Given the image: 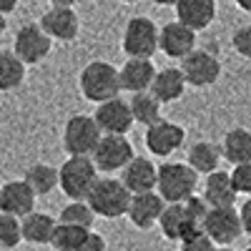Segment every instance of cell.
I'll return each instance as SVG.
<instances>
[{"instance_id":"cell-1","label":"cell","mask_w":251,"mask_h":251,"mask_svg":"<svg viewBox=\"0 0 251 251\" xmlns=\"http://www.w3.org/2000/svg\"><path fill=\"white\" fill-rule=\"evenodd\" d=\"M80 93L91 103H106L111 98H118L123 91L121 86V68L111 66L108 60H91L86 68L80 71L78 78Z\"/></svg>"},{"instance_id":"cell-2","label":"cell","mask_w":251,"mask_h":251,"mask_svg":"<svg viewBox=\"0 0 251 251\" xmlns=\"http://www.w3.org/2000/svg\"><path fill=\"white\" fill-rule=\"evenodd\" d=\"M133 194L128 191L121 178H98L93 191L88 194V203L96 211V216L100 219H121V216H128V206H131Z\"/></svg>"},{"instance_id":"cell-3","label":"cell","mask_w":251,"mask_h":251,"mask_svg":"<svg viewBox=\"0 0 251 251\" xmlns=\"http://www.w3.org/2000/svg\"><path fill=\"white\" fill-rule=\"evenodd\" d=\"M199 171L191 163H163L158 166V183L156 191L166 199V203H183L196 194Z\"/></svg>"},{"instance_id":"cell-4","label":"cell","mask_w":251,"mask_h":251,"mask_svg":"<svg viewBox=\"0 0 251 251\" xmlns=\"http://www.w3.org/2000/svg\"><path fill=\"white\" fill-rule=\"evenodd\" d=\"M98 181V166L93 156H68L60 166V191L71 201H86Z\"/></svg>"},{"instance_id":"cell-5","label":"cell","mask_w":251,"mask_h":251,"mask_svg":"<svg viewBox=\"0 0 251 251\" xmlns=\"http://www.w3.org/2000/svg\"><path fill=\"white\" fill-rule=\"evenodd\" d=\"M100 138L103 131L96 116L75 113L66 121V128H63V149H66L68 156H93Z\"/></svg>"},{"instance_id":"cell-6","label":"cell","mask_w":251,"mask_h":251,"mask_svg":"<svg viewBox=\"0 0 251 251\" xmlns=\"http://www.w3.org/2000/svg\"><path fill=\"white\" fill-rule=\"evenodd\" d=\"M158 35L161 28H156L151 18L136 15L123 28V53L128 58H153V53L158 50Z\"/></svg>"},{"instance_id":"cell-7","label":"cell","mask_w":251,"mask_h":251,"mask_svg":"<svg viewBox=\"0 0 251 251\" xmlns=\"http://www.w3.org/2000/svg\"><path fill=\"white\" fill-rule=\"evenodd\" d=\"M13 50L23 58L25 66H38L43 63L53 50V38L43 30L40 23H25L20 25L13 40Z\"/></svg>"},{"instance_id":"cell-8","label":"cell","mask_w":251,"mask_h":251,"mask_svg":"<svg viewBox=\"0 0 251 251\" xmlns=\"http://www.w3.org/2000/svg\"><path fill=\"white\" fill-rule=\"evenodd\" d=\"M133 158H136V153H133L131 141L118 133H103L100 143L93 151V161L98 166V171H103V174L123 171Z\"/></svg>"},{"instance_id":"cell-9","label":"cell","mask_w":251,"mask_h":251,"mask_svg":"<svg viewBox=\"0 0 251 251\" xmlns=\"http://www.w3.org/2000/svg\"><path fill=\"white\" fill-rule=\"evenodd\" d=\"M203 231L214 239V244L231 246L244 234L241 211H236L234 206H211V211L203 221Z\"/></svg>"},{"instance_id":"cell-10","label":"cell","mask_w":251,"mask_h":251,"mask_svg":"<svg viewBox=\"0 0 251 251\" xmlns=\"http://www.w3.org/2000/svg\"><path fill=\"white\" fill-rule=\"evenodd\" d=\"M181 71L194 88H208L221 78V60L211 50H191L181 60Z\"/></svg>"},{"instance_id":"cell-11","label":"cell","mask_w":251,"mask_h":251,"mask_svg":"<svg viewBox=\"0 0 251 251\" xmlns=\"http://www.w3.org/2000/svg\"><path fill=\"white\" fill-rule=\"evenodd\" d=\"M143 141H146V149H149L153 156L166 158V156H171L174 151H178L183 146L186 131H183V126L161 118V121H156L151 126H146Z\"/></svg>"},{"instance_id":"cell-12","label":"cell","mask_w":251,"mask_h":251,"mask_svg":"<svg viewBox=\"0 0 251 251\" xmlns=\"http://www.w3.org/2000/svg\"><path fill=\"white\" fill-rule=\"evenodd\" d=\"M43 30L53 38V40H63V43H71L78 38L80 33V18L73 8L66 5H50L38 20Z\"/></svg>"},{"instance_id":"cell-13","label":"cell","mask_w":251,"mask_h":251,"mask_svg":"<svg viewBox=\"0 0 251 251\" xmlns=\"http://www.w3.org/2000/svg\"><path fill=\"white\" fill-rule=\"evenodd\" d=\"M158 50L169 58L183 60L191 50H196V30L188 28L181 20H174V23H166L161 28L158 35Z\"/></svg>"},{"instance_id":"cell-14","label":"cell","mask_w":251,"mask_h":251,"mask_svg":"<svg viewBox=\"0 0 251 251\" xmlns=\"http://www.w3.org/2000/svg\"><path fill=\"white\" fill-rule=\"evenodd\" d=\"M96 121L100 126L103 133H118V136H126L131 131V126L136 123L133 113H131V103L123 100L121 96L118 98H111L106 103H98L96 108Z\"/></svg>"},{"instance_id":"cell-15","label":"cell","mask_w":251,"mask_h":251,"mask_svg":"<svg viewBox=\"0 0 251 251\" xmlns=\"http://www.w3.org/2000/svg\"><path fill=\"white\" fill-rule=\"evenodd\" d=\"M35 199H38V194L30 188V183L25 178L8 181L0 186V211L3 214H13L18 219H23L30 211H35Z\"/></svg>"},{"instance_id":"cell-16","label":"cell","mask_w":251,"mask_h":251,"mask_svg":"<svg viewBox=\"0 0 251 251\" xmlns=\"http://www.w3.org/2000/svg\"><path fill=\"white\" fill-rule=\"evenodd\" d=\"M163 208H166V199L158 191L133 194L131 206H128V219L136 228H151L158 224Z\"/></svg>"},{"instance_id":"cell-17","label":"cell","mask_w":251,"mask_h":251,"mask_svg":"<svg viewBox=\"0 0 251 251\" xmlns=\"http://www.w3.org/2000/svg\"><path fill=\"white\" fill-rule=\"evenodd\" d=\"M121 181L128 186L131 194H146V191H156L158 183V169L143 156H136L126 169L121 171Z\"/></svg>"},{"instance_id":"cell-18","label":"cell","mask_w":251,"mask_h":251,"mask_svg":"<svg viewBox=\"0 0 251 251\" xmlns=\"http://www.w3.org/2000/svg\"><path fill=\"white\" fill-rule=\"evenodd\" d=\"M156 68L151 58H128L121 68V86L128 93H141V91H151V83L156 78Z\"/></svg>"},{"instance_id":"cell-19","label":"cell","mask_w":251,"mask_h":251,"mask_svg":"<svg viewBox=\"0 0 251 251\" xmlns=\"http://www.w3.org/2000/svg\"><path fill=\"white\" fill-rule=\"evenodd\" d=\"M158 226H161V234L169 239V241H183L191 231L201 228V226L194 224L191 216H188L183 203H166L163 214L158 219Z\"/></svg>"},{"instance_id":"cell-20","label":"cell","mask_w":251,"mask_h":251,"mask_svg":"<svg viewBox=\"0 0 251 251\" xmlns=\"http://www.w3.org/2000/svg\"><path fill=\"white\" fill-rule=\"evenodd\" d=\"M216 18V0H178L176 3V20L188 28L206 30Z\"/></svg>"},{"instance_id":"cell-21","label":"cell","mask_w":251,"mask_h":251,"mask_svg":"<svg viewBox=\"0 0 251 251\" xmlns=\"http://www.w3.org/2000/svg\"><path fill=\"white\" fill-rule=\"evenodd\" d=\"M208 206H234L236 203V186H234V178L231 174L226 171H214L208 174L206 181H203V194H201Z\"/></svg>"},{"instance_id":"cell-22","label":"cell","mask_w":251,"mask_h":251,"mask_svg":"<svg viewBox=\"0 0 251 251\" xmlns=\"http://www.w3.org/2000/svg\"><path fill=\"white\" fill-rule=\"evenodd\" d=\"M186 86H188V80H186L183 71L169 66V68H161V71L156 73V78H153V83H151V93H153L161 103H174V100H178V98L183 96Z\"/></svg>"},{"instance_id":"cell-23","label":"cell","mask_w":251,"mask_h":251,"mask_svg":"<svg viewBox=\"0 0 251 251\" xmlns=\"http://www.w3.org/2000/svg\"><path fill=\"white\" fill-rule=\"evenodd\" d=\"M20 224H23V241L28 244H50L53 239V231L58 221L48 214H40V211H30L28 216L20 219Z\"/></svg>"},{"instance_id":"cell-24","label":"cell","mask_w":251,"mask_h":251,"mask_svg":"<svg viewBox=\"0 0 251 251\" xmlns=\"http://www.w3.org/2000/svg\"><path fill=\"white\" fill-rule=\"evenodd\" d=\"M224 158V151L221 146L211 143V141H196L191 149H188V163L203 176L219 171V163Z\"/></svg>"},{"instance_id":"cell-25","label":"cell","mask_w":251,"mask_h":251,"mask_svg":"<svg viewBox=\"0 0 251 251\" xmlns=\"http://www.w3.org/2000/svg\"><path fill=\"white\" fill-rule=\"evenodd\" d=\"M221 151H224V158L234 166L251 161V131L249 128L226 131V136L221 141Z\"/></svg>"},{"instance_id":"cell-26","label":"cell","mask_w":251,"mask_h":251,"mask_svg":"<svg viewBox=\"0 0 251 251\" xmlns=\"http://www.w3.org/2000/svg\"><path fill=\"white\" fill-rule=\"evenodd\" d=\"M25 63L15 50H0V91L10 93L23 86Z\"/></svg>"},{"instance_id":"cell-27","label":"cell","mask_w":251,"mask_h":251,"mask_svg":"<svg viewBox=\"0 0 251 251\" xmlns=\"http://www.w3.org/2000/svg\"><path fill=\"white\" fill-rule=\"evenodd\" d=\"M38 196H48L60 186V169H53L50 163H33L23 176Z\"/></svg>"},{"instance_id":"cell-28","label":"cell","mask_w":251,"mask_h":251,"mask_svg":"<svg viewBox=\"0 0 251 251\" xmlns=\"http://www.w3.org/2000/svg\"><path fill=\"white\" fill-rule=\"evenodd\" d=\"M88 234H91V228H86V226L58 221L55 231H53V239H50V246L55 251H80V246H83V241H86Z\"/></svg>"},{"instance_id":"cell-29","label":"cell","mask_w":251,"mask_h":251,"mask_svg":"<svg viewBox=\"0 0 251 251\" xmlns=\"http://www.w3.org/2000/svg\"><path fill=\"white\" fill-rule=\"evenodd\" d=\"M128 103H131V113H133L136 123L151 126V123L161 121V106H163V103H161V100H158L151 91L133 93Z\"/></svg>"},{"instance_id":"cell-30","label":"cell","mask_w":251,"mask_h":251,"mask_svg":"<svg viewBox=\"0 0 251 251\" xmlns=\"http://www.w3.org/2000/svg\"><path fill=\"white\" fill-rule=\"evenodd\" d=\"M63 224H75V226H86L91 228L93 221H96V211L91 208L88 201H71L60 208V219Z\"/></svg>"},{"instance_id":"cell-31","label":"cell","mask_w":251,"mask_h":251,"mask_svg":"<svg viewBox=\"0 0 251 251\" xmlns=\"http://www.w3.org/2000/svg\"><path fill=\"white\" fill-rule=\"evenodd\" d=\"M23 241V224L13 214L0 211V249H15Z\"/></svg>"},{"instance_id":"cell-32","label":"cell","mask_w":251,"mask_h":251,"mask_svg":"<svg viewBox=\"0 0 251 251\" xmlns=\"http://www.w3.org/2000/svg\"><path fill=\"white\" fill-rule=\"evenodd\" d=\"M181 244V251H214L216 246H214V239L208 236L203 228H196V231H191L183 241H178Z\"/></svg>"},{"instance_id":"cell-33","label":"cell","mask_w":251,"mask_h":251,"mask_svg":"<svg viewBox=\"0 0 251 251\" xmlns=\"http://www.w3.org/2000/svg\"><path fill=\"white\" fill-rule=\"evenodd\" d=\"M183 206H186L188 216L194 219V224L203 228V221H206L208 211H211V206H208V201H206L203 196H196V194H194L191 199H186V201H183Z\"/></svg>"},{"instance_id":"cell-34","label":"cell","mask_w":251,"mask_h":251,"mask_svg":"<svg viewBox=\"0 0 251 251\" xmlns=\"http://www.w3.org/2000/svg\"><path fill=\"white\" fill-rule=\"evenodd\" d=\"M231 178H234V186H236V191H239V194L251 196V161L234 166Z\"/></svg>"},{"instance_id":"cell-35","label":"cell","mask_w":251,"mask_h":251,"mask_svg":"<svg viewBox=\"0 0 251 251\" xmlns=\"http://www.w3.org/2000/svg\"><path fill=\"white\" fill-rule=\"evenodd\" d=\"M231 46L241 58L251 60V25H241L234 35H231Z\"/></svg>"},{"instance_id":"cell-36","label":"cell","mask_w":251,"mask_h":251,"mask_svg":"<svg viewBox=\"0 0 251 251\" xmlns=\"http://www.w3.org/2000/svg\"><path fill=\"white\" fill-rule=\"evenodd\" d=\"M80 251H106V239H103L100 234H96V231H91L86 236V241H83Z\"/></svg>"},{"instance_id":"cell-37","label":"cell","mask_w":251,"mask_h":251,"mask_svg":"<svg viewBox=\"0 0 251 251\" xmlns=\"http://www.w3.org/2000/svg\"><path fill=\"white\" fill-rule=\"evenodd\" d=\"M239 211H241V224H244V234H249L251 236V196L241 203V208H239Z\"/></svg>"},{"instance_id":"cell-38","label":"cell","mask_w":251,"mask_h":251,"mask_svg":"<svg viewBox=\"0 0 251 251\" xmlns=\"http://www.w3.org/2000/svg\"><path fill=\"white\" fill-rule=\"evenodd\" d=\"M15 8H18V0H0V13H3V15L13 13Z\"/></svg>"},{"instance_id":"cell-39","label":"cell","mask_w":251,"mask_h":251,"mask_svg":"<svg viewBox=\"0 0 251 251\" xmlns=\"http://www.w3.org/2000/svg\"><path fill=\"white\" fill-rule=\"evenodd\" d=\"M50 3H53V5H66V8H75V5L80 3V0H50Z\"/></svg>"},{"instance_id":"cell-40","label":"cell","mask_w":251,"mask_h":251,"mask_svg":"<svg viewBox=\"0 0 251 251\" xmlns=\"http://www.w3.org/2000/svg\"><path fill=\"white\" fill-rule=\"evenodd\" d=\"M234 3H236V8H239V10L251 13V0H234Z\"/></svg>"},{"instance_id":"cell-41","label":"cell","mask_w":251,"mask_h":251,"mask_svg":"<svg viewBox=\"0 0 251 251\" xmlns=\"http://www.w3.org/2000/svg\"><path fill=\"white\" fill-rule=\"evenodd\" d=\"M153 3H156V5H163V8H166V5H174V8H176L178 0H153Z\"/></svg>"},{"instance_id":"cell-42","label":"cell","mask_w":251,"mask_h":251,"mask_svg":"<svg viewBox=\"0 0 251 251\" xmlns=\"http://www.w3.org/2000/svg\"><path fill=\"white\" fill-rule=\"evenodd\" d=\"M3 33H5V15L0 13V35H3Z\"/></svg>"},{"instance_id":"cell-43","label":"cell","mask_w":251,"mask_h":251,"mask_svg":"<svg viewBox=\"0 0 251 251\" xmlns=\"http://www.w3.org/2000/svg\"><path fill=\"white\" fill-rule=\"evenodd\" d=\"M214 251H234V249H231V246H216Z\"/></svg>"},{"instance_id":"cell-44","label":"cell","mask_w":251,"mask_h":251,"mask_svg":"<svg viewBox=\"0 0 251 251\" xmlns=\"http://www.w3.org/2000/svg\"><path fill=\"white\" fill-rule=\"evenodd\" d=\"M121 3H138V0H121Z\"/></svg>"},{"instance_id":"cell-45","label":"cell","mask_w":251,"mask_h":251,"mask_svg":"<svg viewBox=\"0 0 251 251\" xmlns=\"http://www.w3.org/2000/svg\"><path fill=\"white\" fill-rule=\"evenodd\" d=\"M244 251H251V249H244Z\"/></svg>"}]
</instances>
